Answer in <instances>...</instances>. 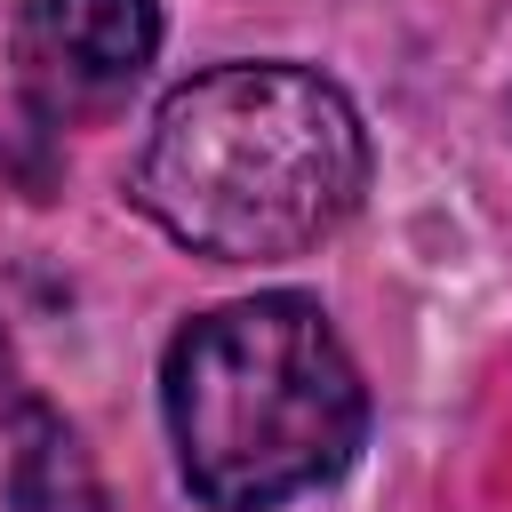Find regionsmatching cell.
I'll return each instance as SVG.
<instances>
[{
  "label": "cell",
  "instance_id": "obj_2",
  "mask_svg": "<svg viewBox=\"0 0 512 512\" xmlns=\"http://www.w3.org/2000/svg\"><path fill=\"white\" fill-rule=\"evenodd\" d=\"M168 432L208 512H272L336 480L368 432V392L312 296H248L200 312L168 344Z\"/></svg>",
  "mask_w": 512,
  "mask_h": 512
},
{
  "label": "cell",
  "instance_id": "obj_1",
  "mask_svg": "<svg viewBox=\"0 0 512 512\" xmlns=\"http://www.w3.org/2000/svg\"><path fill=\"white\" fill-rule=\"evenodd\" d=\"M368 192L352 96L304 64H216L168 88L136 152V208L192 256L272 264L320 248Z\"/></svg>",
  "mask_w": 512,
  "mask_h": 512
},
{
  "label": "cell",
  "instance_id": "obj_4",
  "mask_svg": "<svg viewBox=\"0 0 512 512\" xmlns=\"http://www.w3.org/2000/svg\"><path fill=\"white\" fill-rule=\"evenodd\" d=\"M16 512H104V488L80 440L40 408L24 416V448H16Z\"/></svg>",
  "mask_w": 512,
  "mask_h": 512
},
{
  "label": "cell",
  "instance_id": "obj_3",
  "mask_svg": "<svg viewBox=\"0 0 512 512\" xmlns=\"http://www.w3.org/2000/svg\"><path fill=\"white\" fill-rule=\"evenodd\" d=\"M160 56V0H24L16 80L48 120H96Z\"/></svg>",
  "mask_w": 512,
  "mask_h": 512
}]
</instances>
